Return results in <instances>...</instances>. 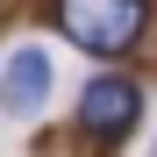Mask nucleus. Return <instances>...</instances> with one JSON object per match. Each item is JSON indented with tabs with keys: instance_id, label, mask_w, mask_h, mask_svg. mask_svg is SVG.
<instances>
[{
	"instance_id": "1",
	"label": "nucleus",
	"mask_w": 157,
	"mask_h": 157,
	"mask_svg": "<svg viewBox=\"0 0 157 157\" xmlns=\"http://www.w3.org/2000/svg\"><path fill=\"white\" fill-rule=\"evenodd\" d=\"M143 21H150V0H57V29L86 57H121L143 36Z\"/></svg>"
},
{
	"instance_id": "2",
	"label": "nucleus",
	"mask_w": 157,
	"mask_h": 157,
	"mask_svg": "<svg viewBox=\"0 0 157 157\" xmlns=\"http://www.w3.org/2000/svg\"><path fill=\"white\" fill-rule=\"evenodd\" d=\"M136 114H143V86L128 71H100L86 93H78V128L100 143V150H114L128 128H136Z\"/></svg>"
},
{
	"instance_id": "3",
	"label": "nucleus",
	"mask_w": 157,
	"mask_h": 157,
	"mask_svg": "<svg viewBox=\"0 0 157 157\" xmlns=\"http://www.w3.org/2000/svg\"><path fill=\"white\" fill-rule=\"evenodd\" d=\"M43 100H50V50H14V57H7V86H0V107H7V114H36L43 107Z\"/></svg>"
}]
</instances>
